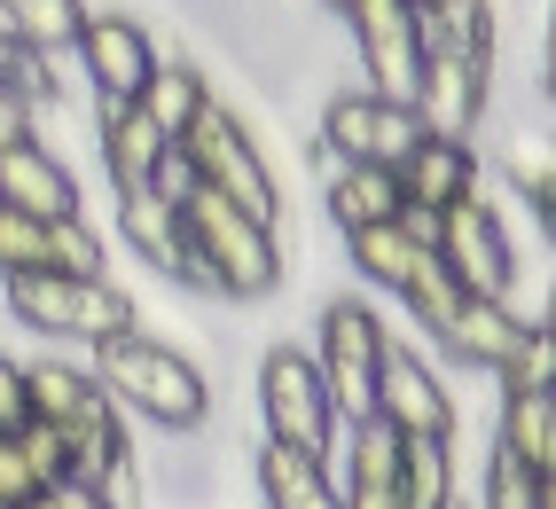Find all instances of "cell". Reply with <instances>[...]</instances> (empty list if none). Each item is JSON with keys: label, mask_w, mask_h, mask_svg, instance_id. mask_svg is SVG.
<instances>
[{"label": "cell", "mask_w": 556, "mask_h": 509, "mask_svg": "<svg viewBox=\"0 0 556 509\" xmlns=\"http://www.w3.org/2000/svg\"><path fill=\"white\" fill-rule=\"evenodd\" d=\"M87 369H94V384L118 399L126 416L157 423V431H204V416H212L204 369L180 345L150 338V330H118V338L87 345Z\"/></svg>", "instance_id": "1"}, {"label": "cell", "mask_w": 556, "mask_h": 509, "mask_svg": "<svg viewBox=\"0 0 556 509\" xmlns=\"http://www.w3.org/2000/svg\"><path fill=\"white\" fill-rule=\"evenodd\" d=\"M180 228H189V259L204 275L212 298H236V306H258V298H275L290 259H282V228L267 220H251V212H236L219 189H197L180 196Z\"/></svg>", "instance_id": "2"}, {"label": "cell", "mask_w": 556, "mask_h": 509, "mask_svg": "<svg viewBox=\"0 0 556 509\" xmlns=\"http://www.w3.org/2000/svg\"><path fill=\"white\" fill-rule=\"evenodd\" d=\"M0 298L31 338H55V345H102L118 330H141L134 290H118L110 275H9Z\"/></svg>", "instance_id": "3"}, {"label": "cell", "mask_w": 556, "mask_h": 509, "mask_svg": "<svg viewBox=\"0 0 556 509\" xmlns=\"http://www.w3.org/2000/svg\"><path fill=\"white\" fill-rule=\"evenodd\" d=\"M180 157H189L197 180H204V189H219L236 212H251V220L282 228V180H275L267 150H258V133H251L219 94L189 118V133H180Z\"/></svg>", "instance_id": "4"}, {"label": "cell", "mask_w": 556, "mask_h": 509, "mask_svg": "<svg viewBox=\"0 0 556 509\" xmlns=\"http://www.w3.org/2000/svg\"><path fill=\"white\" fill-rule=\"evenodd\" d=\"M258 423H267L275 447L314 455V462L338 447V408H329V392H321V369H314V353H299L290 338H275L258 353Z\"/></svg>", "instance_id": "5"}, {"label": "cell", "mask_w": 556, "mask_h": 509, "mask_svg": "<svg viewBox=\"0 0 556 509\" xmlns=\"http://www.w3.org/2000/svg\"><path fill=\"white\" fill-rule=\"evenodd\" d=\"M392 345V321L377 314V298H361V290H338V298L321 306V345H314V369H321V392L338 423L368 416V392H377V360Z\"/></svg>", "instance_id": "6"}, {"label": "cell", "mask_w": 556, "mask_h": 509, "mask_svg": "<svg viewBox=\"0 0 556 509\" xmlns=\"http://www.w3.org/2000/svg\"><path fill=\"white\" fill-rule=\"evenodd\" d=\"M368 416L392 423L400 440H455V392L439 377V360L424 338H392L377 360V392H368Z\"/></svg>", "instance_id": "7"}, {"label": "cell", "mask_w": 556, "mask_h": 509, "mask_svg": "<svg viewBox=\"0 0 556 509\" xmlns=\"http://www.w3.org/2000/svg\"><path fill=\"white\" fill-rule=\"evenodd\" d=\"M424 141V126H416V111L407 102H392V94H368V87H338L321 102V133H314V150L329 157V165H400L407 150Z\"/></svg>", "instance_id": "8"}, {"label": "cell", "mask_w": 556, "mask_h": 509, "mask_svg": "<svg viewBox=\"0 0 556 509\" xmlns=\"http://www.w3.org/2000/svg\"><path fill=\"white\" fill-rule=\"evenodd\" d=\"M431 251H439V267L463 282V298H502V306H517V243H509V228H502L494 196H463L455 212H439Z\"/></svg>", "instance_id": "9"}, {"label": "cell", "mask_w": 556, "mask_h": 509, "mask_svg": "<svg viewBox=\"0 0 556 509\" xmlns=\"http://www.w3.org/2000/svg\"><path fill=\"white\" fill-rule=\"evenodd\" d=\"M71 55H79V79H87V102H94V111H118V102H134L141 87H150V71H157L150 24L126 16V9H87Z\"/></svg>", "instance_id": "10"}, {"label": "cell", "mask_w": 556, "mask_h": 509, "mask_svg": "<svg viewBox=\"0 0 556 509\" xmlns=\"http://www.w3.org/2000/svg\"><path fill=\"white\" fill-rule=\"evenodd\" d=\"M407 111H416L424 133L439 141H470L494 111V55H447V48H424L416 63V87H407Z\"/></svg>", "instance_id": "11"}, {"label": "cell", "mask_w": 556, "mask_h": 509, "mask_svg": "<svg viewBox=\"0 0 556 509\" xmlns=\"http://www.w3.org/2000/svg\"><path fill=\"white\" fill-rule=\"evenodd\" d=\"M345 31H353V63L368 71V94L407 102L416 63H424L416 9H407V0H345Z\"/></svg>", "instance_id": "12"}, {"label": "cell", "mask_w": 556, "mask_h": 509, "mask_svg": "<svg viewBox=\"0 0 556 509\" xmlns=\"http://www.w3.org/2000/svg\"><path fill=\"white\" fill-rule=\"evenodd\" d=\"M118 243H126L157 282H180V290H197V298H212L204 275H197V259H189V228H180V204H173V196L126 189V196H118Z\"/></svg>", "instance_id": "13"}, {"label": "cell", "mask_w": 556, "mask_h": 509, "mask_svg": "<svg viewBox=\"0 0 556 509\" xmlns=\"http://www.w3.org/2000/svg\"><path fill=\"white\" fill-rule=\"evenodd\" d=\"M0 204L31 212V220H79V173L63 165L55 141H16V150H0Z\"/></svg>", "instance_id": "14"}, {"label": "cell", "mask_w": 556, "mask_h": 509, "mask_svg": "<svg viewBox=\"0 0 556 509\" xmlns=\"http://www.w3.org/2000/svg\"><path fill=\"white\" fill-rule=\"evenodd\" d=\"M392 180H400V196L416 204V212H455L463 196H478V150H470V141L424 133L416 150L392 165Z\"/></svg>", "instance_id": "15"}, {"label": "cell", "mask_w": 556, "mask_h": 509, "mask_svg": "<svg viewBox=\"0 0 556 509\" xmlns=\"http://www.w3.org/2000/svg\"><path fill=\"white\" fill-rule=\"evenodd\" d=\"M526 330H533V321L517 314V306H502V298H463V314L431 338V353H447L455 369H486V377H494Z\"/></svg>", "instance_id": "16"}, {"label": "cell", "mask_w": 556, "mask_h": 509, "mask_svg": "<svg viewBox=\"0 0 556 509\" xmlns=\"http://www.w3.org/2000/svg\"><path fill=\"white\" fill-rule=\"evenodd\" d=\"M94 157H102V180H110V189H150V173H157V157L173 150V141L150 126V118H141L134 111V102H118V111H94Z\"/></svg>", "instance_id": "17"}, {"label": "cell", "mask_w": 556, "mask_h": 509, "mask_svg": "<svg viewBox=\"0 0 556 509\" xmlns=\"http://www.w3.org/2000/svg\"><path fill=\"white\" fill-rule=\"evenodd\" d=\"M314 165H321V189H329V220H338V236L345 228H377V220H400V180L384 173V165H329L321 150H314Z\"/></svg>", "instance_id": "18"}, {"label": "cell", "mask_w": 556, "mask_h": 509, "mask_svg": "<svg viewBox=\"0 0 556 509\" xmlns=\"http://www.w3.org/2000/svg\"><path fill=\"white\" fill-rule=\"evenodd\" d=\"M24 399H31L40 423H79V416L110 408V392L94 384V369H87V360H63V353L24 360Z\"/></svg>", "instance_id": "19"}, {"label": "cell", "mask_w": 556, "mask_h": 509, "mask_svg": "<svg viewBox=\"0 0 556 509\" xmlns=\"http://www.w3.org/2000/svg\"><path fill=\"white\" fill-rule=\"evenodd\" d=\"M494 447L517 455L533 479H556V392H502Z\"/></svg>", "instance_id": "20"}, {"label": "cell", "mask_w": 556, "mask_h": 509, "mask_svg": "<svg viewBox=\"0 0 556 509\" xmlns=\"http://www.w3.org/2000/svg\"><path fill=\"white\" fill-rule=\"evenodd\" d=\"M204 102H212V79H204V63H180V55L165 63V55H157L150 87L134 94V111L150 118V126H157L165 141H180V133H189V118L204 111Z\"/></svg>", "instance_id": "21"}, {"label": "cell", "mask_w": 556, "mask_h": 509, "mask_svg": "<svg viewBox=\"0 0 556 509\" xmlns=\"http://www.w3.org/2000/svg\"><path fill=\"white\" fill-rule=\"evenodd\" d=\"M400 509H463L455 440H407L400 447Z\"/></svg>", "instance_id": "22"}, {"label": "cell", "mask_w": 556, "mask_h": 509, "mask_svg": "<svg viewBox=\"0 0 556 509\" xmlns=\"http://www.w3.org/2000/svg\"><path fill=\"white\" fill-rule=\"evenodd\" d=\"M258 494L267 509H338V486H329V470L314 455H290V447H258Z\"/></svg>", "instance_id": "23"}, {"label": "cell", "mask_w": 556, "mask_h": 509, "mask_svg": "<svg viewBox=\"0 0 556 509\" xmlns=\"http://www.w3.org/2000/svg\"><path fill=\"white\" fill-rule=\"evenodd\" d=\"M392 298L407 306V321H416V338L431 345L439 330H447V321L463 314V282L439 267V251H416V267H407V282L392 290Z\"/></svg>", "instance_id": "24"}, {"label": "cell", "mask_w": 556, "mask_h": 509, "mask_svg": "<svg viewBox=\"0 0 556 509\" xmlns=\"http://www.w3.org/2000/svg\"><path fill=\"white\" fill-rule=\"evenodd\" d=\"M424 48H447V55H494V9L486 0H431L416 9Z\"/></svg>", "instance_id": "25"}, {"label": "cell", "mask_w": 556, "mask_h": 509, "mask_svg": "<svg viewBox=\"0 0 556 509\" xmlns=\"http://www.w3.org/2000/svg\"><path fill=\"white\" fill-rule=\"evenodd\" d=\"M87 24V0H0V31H16L24 48L63 55Z\"/></svg>", "instance_id": "26"}, {"label": "cell", "mask_w": 556, "mask_h": 509, "mask_svg": "<svg viewBox=\"0 0 556 509\" xmlns=\"http://www.w3.org/2000/svg\"><path fill=\"white\" fill-rule=\"evenodd\" d=\"M416 251H424V243H407L392 220H377V228H345V259H353V275H361L368 290H400L407 267H416Z\"/></svg>", "instance_id": "27"}, {"label": "cell", "mask_w": 556, "mask_h": 509, "mask_svg": "<svg viewBox=\"0 0 556 509\" xmlns=\"http://www.w3.org/2000/svg\"><path fill=\"white\" fill-rule=\"evenodd\" d=\"M509 189L526 196V212L548 228V204H556V157H548V133H509Z\"/></svg>", "instance_id": "28"}, {"label": "cell", "mask_w": 556, "mask_h": 509, "mask_svg": "<svg viewBox=\"0 0 556 509\" xmlns=\"http://www.w3.org/2000/svg\"><path fill=\"white\" fill-rule=\"evenodd\" d=\"M40 275H110V236L87 220H48V267Z\"/></svg>", "instance_id": "29"}, {"label": "cell", "mask_w": 556, "mask_h": 509, "mask_svg": "<svg viewBox=\"0 0 556 509\" xmlns=\"http://www.w3.org/2000/svg\"><path fill=\"white\" fill-rule=\"evenodd\" d=\"M478 509H556V479H533L517 455H486V486H478Z\"/></svg>", "instance_id": "30"}, {"label": "cell", "mask_w": 556, "mask_h": 509, "mask_svg": "<svg viewBox=\"0 0 556 509\" xmlns=\"http://www.w3.org/2000/svg\"><path fill=\"white\" fill-rule=\"evenodd\" d=\"M502 392H556V330H526L509 345V360L494 369Z\"/></svg>", "instance_id": "31"}, {"label": "cell", "mask_w": 556, "mask_h": 509, "mask_svg": "<svg viewBox=\"0 0 556 509\" xmlns=\"http://www.w3.org/2000/svg\"><path fill=\"white\" fill-rule=\"evenodd\" d=\"M40 267H48V220L0 204V282L9 275H40Z\"/></svg>", "instance_id": "32"}, {"label": "cell", "mask_w": 556, "mask_h": 509, "mask_svg": "<svg viewBox=\"0 0 556 509\" xmlns=\"http://www.w3.org/2000/svg\"><path fill=\"white\" fill-rule=\"evenodd\" d=\"M31 423V399H24V360L16 353H0V431H16Z\"/></svg>", "instance_id": "33"}, {"label": "cell", "mask_w": 556, "mask_h": 509, "mask_svg": "<svg viewBox=\"0 0 556 509\" xmlns=\"http://www.w3.org/2000/svg\"><path fill=\"white\" fill-rule=\"evenodd\" d=\"M31 133H40V111H31L24 94L0 87V150H16V141H31Z\"/></svg>", "instance_id": "34"}, {"label": "cell", "mask_w": 556, "mask_h": 509, "mask_svg": "<svg viewBox=\"0 0 556 509\" xmlns=\"http://www.w3.org/2000/svg\"><path fill=\"white\" fill-rule=\"evenodd\" d=\"M16 509H102V494H94V486H79V479H55V486H40V494L16 501Z\"/></svg>", "instance_id": "35"}, {"label": "cell", "mask_w": 556, "mask_h": 509, "mask_svg": "<svg viewBox=\"0 0 556 509\" xmlns=\"http://www.w3.org/2000/svg\"><path fill=\"white\" fill-rule=\"evenodd\" d=\"M150 189H157V196H173V204H180V196H189V189H197V165H189V157H180V141H173V150L157 157V173H150Z\"/></svg>", "instance_id": "36"}, {"label": "cell", "mask_w": 556, "mask_h": 509, "mask_svg": "<svg viewBox=\"0 0 556 509\" xmlns=\"http://www.w3.org/2000/svg\"><path fill=\"white\" fill-rule=\"evenodd\" d=\"M321 9H329V16H345V0H321Z\"/></svg>", "instance_id": "37"}, {"label": "cell", "mask_w": 556, "mask_h": 509, "mask_svg": "<svg viewBox=\"0 0 556 509\" xmlns=\"http://www.w3.org/2000/svg\"><path fill=\"white\" fill-rule=\"evenodd\" d=\"M407 9H431V0H407Z\"/></svg>", "instance_id": "38"}, {"label": "cell", "mask_w": 556, "mask_h": 509, "mask_svg": "<svg viewBox=\"0 0 556 509\" xmlns=\"http://www.w3.org/2000/svg\"><path fill=\"white\" fill-rule=\"evenodd\" d=\"M0 509H16V501H9V494H0Z\"/></svg>", "instance_id": "39"}, {"label": "cell", "mask_w": 556, "mask_h": 509, "mask_svg": "<svg viewBox=\"0 0 556 509\" xmlns=\"http://www.w3.org/2000/svg\"><path fill=\"white\" fill-rule=\"evenodd\" d=\"M0 440H9V431H0Z\"/></svg>", "instance_id": "40"}]
</instances>
